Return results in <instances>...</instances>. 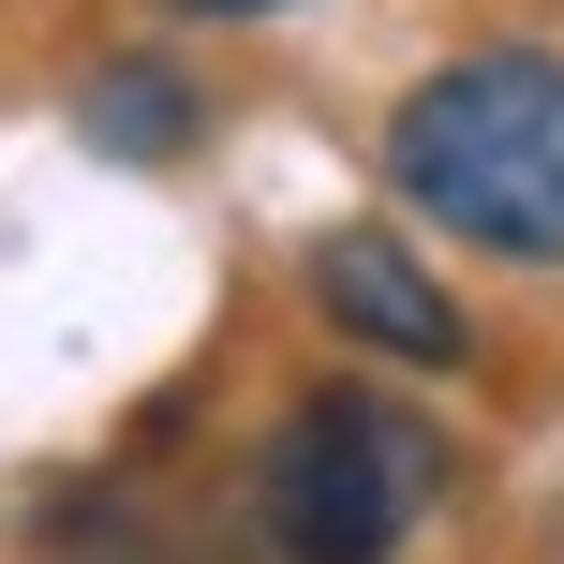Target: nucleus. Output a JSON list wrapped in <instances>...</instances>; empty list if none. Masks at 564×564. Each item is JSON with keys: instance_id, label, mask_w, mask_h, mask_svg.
I'll return each mask as SVG.
<instances>
[{"instance_id": "f257e3e1", "label": "nucleus", "mask_w": 564, "mask_h": 564, "mask_svg": "<svg viewBox=\"0 0 564 564\" xmlns=\"http://www.w3.org/2000/svg\"><path fill=\"white\" fill-rule=\"evenodd\" d=\"M387 194L416 224H446L460 253L564 268V59H535V45L431 59L387 119Z\"/></svg>"}, {"instance_id": "f03ea898", "label": "nucleus", "mask_w": 564, "mask_h": 564, "mask_svg": "<svg viewBox=\"0 0 564 564\" xmlns=\"http://www.w3.org/2000/svg\"><path fill=\"white\" fill-rule=\"evenodd\" d=\"M431 490H446V431L401 416L387 387H327L312 416H282V446L253 476V535L282 564H401Z\"/></svg>"}, {"instance_id": "7ed1b4c3", "label": "nucleus", "mask_w": 564, "mask_h": 564, "mask_svg": "<svg viewBox=\"0 0 564 564\" xmlns=\"http://www.w3.org/2000/svg\"><path fill=\"white\" fill-rule=\"evenodd\" d=\"M312 312H327L341 341H371V357H401V371H460V341H476V327H460V297L401 253L387 224L312 238Z\"/></svg>"}, {"instance_id": "20e7f679", "label": "nucleus", "mask_w": 564, "mask_h": 564, "mask_svg": "<svg viewBox=\"0 0 564 564\" xmlns=\"http://www.w3.org/2000/svg\"><path fill=\"white\" fill-rule=\"evenodd\" d=\"M89 134H105L119 164H164V149L194 134V89H178V75H149V59H134V75H105V89H89Z\"/></svg>"}, {"instance_id": "39448f33", "label": "nucleus", "mask_w": 564, "mask_h": 564, "mask_svg": "<svg viewBox=\"0 0 564 564\" xmlns=\"http://www.w3.org/2000/svg\"><path fill=\"white\" fill-rule=\"evenodd\" d=\"M194 15H268V0H194Z\"/></svg>"}]
</instances>
